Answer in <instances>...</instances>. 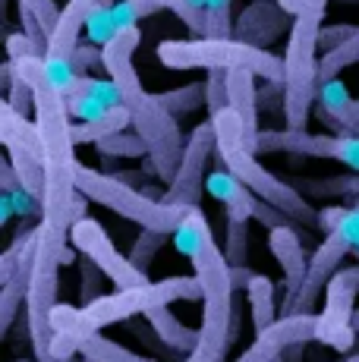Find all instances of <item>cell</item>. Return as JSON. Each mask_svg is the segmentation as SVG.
Instances as JSON below:
<instances>
[{
  "label": "cell",
  "mask_w": 359,
  "mask_h": 362,
  "mask_svg": "<svg viewBox=\"0 0 359 362\" xmlns=\"http://www.w3.org/2000/svg\"><path fill=\"white\" fill-rule=\"evenodd\" d=\"M170 243L189 259L202 284V328H199V346L183 362H224L227 350L233 346V312H237V287H233L230 264L224 249L215 243L202 205L186 211L183 227L170 236Z\"/></svg>",
  "instance_id": "1"
},
{
  "label": "cell",
  "mask_w": 359,
  "mask_h": 362,
  "mask_svg": "<svg viewBox=\"0 0 359 362\" xmlns=\"http://www.w3.org/2000/svg\"><path fill=\"white\" fill-rule=\"evenodd\" d=\"M13 69L29 82L32 95H35V123L41 132V148H45V173H47V189H45V218L47 224L73 230V205L79 199L76 189V158H73V120L66 114V98L47 76V66L41 57H23L10 60Z\"/></svg>",
  "instance_id": "2"
},
{
  "label": "cell",
  "mask_w": 359,
  "mask_h": 362,
  "mask_svg": "<svg viewBox=\"0 0 359 362\" xmlns=\"http://www.w3.org/2000/svg\"><path fill=\"white\" fill-rule=\"evenodd\" d=\"M142 41L139 29H120L114 38L105 45V69L107 79L117 82L123 95V107L129 110L133 129L148 142L151 155L145 158V170L155 173L164 183H174L180 164H183V151H186V139L180 132V123L174 114L164 110V104L158 101V95L145 92L142 79L133 66V54Z\"/></svg>",
  "instance_id": "3"
},
{
  "label": "cell",
  "mask_w": 359,
  "mask_h": 362,
  "mask_svg": "<svg viewBox=\"0 0 359 362\" xmlns=\"http://www.w3.org/2000/svg\"><path fill=\"white\" fill-rule=\"evenodd\" d=\"M177 299H202V284L199 277H164V281H148L142 287L133 290H117V293H107L101 299L88 305H64L60 303L51 315V328L54 334H64V337H88V334H101V328L107 325H117L123 318H133V315H148V312L161 309V305H170Z\"/></svg>",
  "instance_id": "4"
},
{
  "label": "cell",
  "mask_w": 359,
  "mask_h": 362,
  "mask_svg": "<svg viewBox=\"0 0 359 362\" xmlns=\"http://www.w3.org/2000/svg\"><path fill=\"white\" fill-rule=\"evenodd\" d=\"M218 132V167L230 170L255 199L274 205L278 211H284L293 224H306V227H319V208H312L306 202L302 192H296L293 183L274 177L271 170L259 164V155H252L246 148V129L243 120L233 114L230 107L220 110L218 117H211Z\"/></svg>",
  "instance_id": "5"
},
{
  "label": "cell",
  "mask_w": 359,
  "mask_h": 362,
  "mask_svg": "<svg viewBox=\"0 0 359 362\" xmlns=\"http://www.w3.org/2000/svg\"><path fill=\"white\" fill-rule=\"evenodd\" d=\"M328 0H302L293 16L284 54V120L287 129H306L319 101V35Z\"/></svg>",
  "instance_id": "6"
},
{
  "label": "cell",
  "mask_w": 359,
  "mask_h": 362,
  "mask_svg": "<svg viewBox=\"0 0 359 362\" xmlns=\"http://www.w3.org/2000/svg\"><path fill=\"white\" fill-rule=\"evenodd\" d=\"M158 60L167 69H205V73H230V69H252L259 79L284 86V60L265 47L246 45L237 38H186L161 41Z\"/></svg>",
  "instance_id": "7"
},
{
  "label": "cell",
  "mask_w": 359,
  "mask_h": 362,
  "mask_svg": "<svg viewBox=\"0 0 359 362\" xmlns=\"http://www.w3.org/2000/svg\"><path fill=\"white\" fill-rule=\"evenodd\" d=\"M66 249H70V230L54 227L47 221H38V249H35V268H32L29 299H25V331L32 340V353L38 362L51 359L54 328L51 315L57 309V290H60V268H64Z\"/></svg>",
  "instance_id": "8"
},
{
  "label": "cell",
  "mask_w": 359,
  "mask_h": 362,
  "mask_svg": "<svg viewBox=\"0 0 359 362\" xmlns=\"http://www.w3.org/2000/svg\"><path fill=\"white\" fill-rule=\"evenodd\" d=\"M76 189H79V196L95 202V205L139 224L142 230H155V233H167V236H174L183 227L186 211H189V208L164 205L161 199L145 196L142 189L123 183L120 177L101 173L95 167H86L82 161L76 164Z\"/></svg>",
  "instance_id": "9"
},
{
  "label": "cell",
  "mask_w": 359,
  "mask_h": 362,
  "mask_svg": "<svg viewBox=\"0 0 359 362\" xmlns=\"http://www.w3.org/2000/svg\"><path fill=\"white\" fill-rule=\"evenodd\" d=\"M356 293H359V264L353 268H341L331 277L328 290H324V305L315 318V340L331 350L350 356L356 344V328H353V305H356Z\"/></svg>",
  "instance_id": "10"
},
{
  "label": "cell",
  "mask_w": 359,
  "mask_h": 362,
  "mask_svg": "<svg viewBox=\"0 0 359 362\" xmlns=\"http://www.w3.org/2000/svg\"><path fill=\"white\" fill-rule=\"evenodd\" d=\"M306 155V158H328L359 173V136H328V132H306V129H261L255 142V155Z\"/></svg>",
  "instance_id": "11"
},
{
  "label": "cell",
  "mask_w": 359,
  "mask_h": 362,
  "mask_svg": "<svg viewBox=\"0 0 359 362\" xmlns=\"http://www.w3.org/2000/svg\"><path fill=\"white\" fill-rule=\"evenodd\" d=\"M218 158V132L211 120H202L199 127L186 136V151L183 164H180L174 183L167 186V192L161 196L164 205L174 208H199L202 202V189L208 183V161Z\"/></svg>",
  "instance_id": "12"
},
{
  "label": "cell",
  "mask_w": 359,
  "mask_h": 362,
  "mask_svg": "<svg viewBox=\"0 0 359 362\" xmlns=\"http://www.w3.org/2000/svg\"><path fill=\"white\" fill-rule=\"evenodd\" d=\"M98 6H114L107 0V4H101V0H66L64 13H60V23L57 29L51 32V41H47V54H45V66H47V76H51V82L64 92V98L70 95L73 82H76V51H79V35L86 29L88 16H92Z\"/></svg>",
  "instance_id": "13"
},
{
  "label": "cell",
  "mask_w": 359,
  "mask_h": 362,
  "mask_svg": "<svg viewBox=\"0 0 359 362\" xmlns=\"http://www.w3.org/2000/svg\"><path fill=\"white\" fill-rule=\"evenodd\" d=\"M70 246L76 249V252H82V259L98 264L117 290H133V287L148 284V274L136 268V264L129 262V255L117 252V246L110 243L107 230L95 218L76 221L73 230H70Z\"/></svg>",
  "instance_id": "14"
},
{
  "label": "cell",
  "mask_w": 359,
  "mask_h": 362,
  "mask_svg": "<svg viewBox=\"0 0 359 362\" xmlns=\"http://www.w3.org/2000/svg\"><path fill=\"white\" fill-rule=\"evenodd\" d=\"M350 255V246L341 240V236H324L319 243V249L312 252V259H309V274L306 281H302L300 293H296L290 303H284V309H281V318L284 315H315V303H319V296H324V290H328L331 277L341 271V262Z\"/></svg>",
  "instance_id": "15"
},
{
  "label": "cell",
  "mask_w": 359,
  "mask_h": 362,
  "mask_svg": "<svg viewBox=\"0 0 359 362\" xmlns=\"http://www.w3.org/2000/svg\"><path fill=\"white\" fill-rule=\"evenodd\" d=\"M315 315H284L265 328L261 334H255V340L243 350V356L237 362H281L293 346H306L315 340Z\"/></svg>",
  "instance_id": "16"
},
{
  "label": "cell",
  "mask_w": 359,
  "mask_h": 362,
  "mask_svg": "<svg viewBox=\"0 0 359 362\" xmlns=\"http://www.w3.org/2000/svg\"><path fill=\"white\" fill-rule=\"evenodd\" d=\"M293 25V16L278 4V0H255L252 6H246L240 13V23H237V41H246V45L255 47H265L268 41L274 38L281 29Z\"/></svg>",
  "instance_id": "17"
},
{
  "label": "cell",
  "mask_w": 359,
  "mask_h": 362,
  "mask_svg": "<svg viewBox=\"0 0 359 362\" xmlns=\"http://www.w3.org/2000/svg\"><path fill=\"white\" fill-rule=\"evenodd\" d=\"M319 120L337 129V136H359V98L347 92L341 79L319 86Z\"/></svg>",
  "instance_id": "18"
},
{
  "label": "cell",
  "mask_w": 359,
  "mask_h": 362,
  "mask_svg": "<svg viewBox=\"0 0 359 362\" xmlns=\"http://www.w3.org/2000/svg\"><path fill=\"white\" fill-rule=\"evenodd\" d=\"M268 249L271 255L278 259V264L284 268V281H287V299L290 303L296 293H300L302 281L309 274V255H306V246H302L300 233L293 227H278V230H268Z\"/></svg>",
  "instance_id": "19"
},
{
  "label": "cell",
  "mask_w": 359,
  "mask_h": 362,
  "mask_svg": "<svg viewBox=\"0 0 359 362\" xmlns=\"http://www.w3.org/2000/svg\"><path fill=\"white\" fill-rule=\"evenodd\" d=\"M259 76L252 69H230L227 73V95H230V110L243 120L246 129V148L255 155V142H259V88H255Z\"/></svg>",
  "instance_id": "20"
},
{
  "label": "cell",
  "mask_w": 359,
  "mask_h": 362,
  "mask_svg": "<svg viewBox=\"0 0 359 362\" xmlns=\"http://www.w3.org/2000/svg\"><path fill=\"white\" fill-rule=\"evenodd\" d=\"M0 142H4L6 155H35L45 161L38 123H32L29 117L16 114L6 101L0 104Z\"/></svg>",
  "instance_id": "21"
},
{
  "label": "cell",
  "mask_w": 359,
  "mask_h": 362,
  "mask_svg": "<svg viewBox=\"0 0 359 362\" xmlns=\"http://www.w3.org/2000/svg\"><path fill=\"white\" fill-rule=\"evenodd\" d=\"M205 192H211V196L224 205V211H227V218H230V221H249V218H255L259 199H255L230 170H224V167L215 170V173H208Z\"/></svg>",
  "instance_id": "22"
},
{
  "label": "cell",
  "mask_w": 359,
  "mask_h": 362,
  "mask_svg": "<svg viewBox=\"0 0 359 362\" xmlns=\"http://www.w3.org/2000/svg\"><path fill=\"white\" fill-rule=\"evenodd\" d=\"M145 318H148V325H151V331H155L158 344L167 346V350H174V353H186V356H189V353L199 346V331L180 322V318L167 309V305H161V309L148 312Z\"/></svg>",
  "instance_id": "23"
},
{
  "label": "cell",
  "mask_w": 359,
  "mask_h": 362,
  "mask_svg": "<svg viewBox=\"0 0 359 362\" xmlns=\"http://www.w3.org/2000/svg\"><path fill=\"white\" fill-rule=\"evenodd\" d=\"M246 303L252 305V328L261 334L278 322V299H274V281L268 274H252L249 287H246Z\"/></svg>",
  "instance_id": "24"
},
{
  "label": "cell",
  "mask_w": 359,
  "mask_h": 362,
  "mask_svg": "<svg viewBox=\"0 0 359 362\" xmlns=\"http://www.w3.org/2000/svg\"><path fill=\"white\" fill-rule=\"evenodd\" d=\"M76 353H79L86 362H161V359H151V356H142V353L126 350L123 344L105 337V334L79 337L76 340Z\"/></svg>",
  "instance_id": "25"
},
{
  "label": "cell",
  "mask_w": 359,
  "mask_h": 362,
  "mask_svg": "<svg viewBox=\"0 0 359 362\" xmlns=\"http://www.w3.org/2000/svg\"><path fill=\"white\" fill-rule=\"evenodd\" d=\"M319 230L324 236H341L350 246V252H359V205L343 208V205H331L319 211Z\"/></svg>",
  "instance_id": "26"
},
{
  "label": "cell",
  "mask_w": 359,
  "mask_h": 362,
  "mask_svg": "<svg viewBox=\"0 0 359 362\" xmlns=\"http://www.w3.org/2000/svg\"><path fill=\"white\" fill-rule=\"evenodd\" d=\"M296 192L309 196H328V199H359V173H343L331 180H293Z\"/></svg>",
  "instance_id": "27"
},
{
  "label": "cell",
  "mask_w": 359,
  "mask_h": 362,
  "mask_svg": "<svg viewBox=\"0 0 359 362\" xmlns=\"http://www.w3.org/2000/svg\"><path fill=\"white\" fill-rule=\"evenodd\" d=\"M95 148H98V155H105V158H142L145 161V158L151 155L148 142H145L136 129H123V132H117V136L101 139Z\"/></svg>",
  "instance_id": "28"
},
{
  "label": "cell",
  "mask_w": 359,
  "mask_h": 362,
  "mask_svg": "<svg viewBox=\"0 0 359 362\" xmlns=\"http://www.w3.org/2000/svg\"><path fill=\"white\" fill-rule=\"evenodd\" d=\"M356 64H359V32L347 41V45H341L337 51H331V54H324V57H322V64H319V86H324V82H331V79H341L343 69L356 66Z\"/></svg>",
  "instance_id": "29"
},
{
  "label": "cell",
  "mask_w": 359,
  "mask_h": 362,
  "mask_svg": "<svg viewBox=\"0 0 359 362\" xmlns=\"http://www.w3.org/2000/svg\"><path fill=\"white\" fill-rule=\"evenodd\" d=\"M158 101L164 104V110L174 117H183V114H192L205 104V82H189L183 88H174V92H161Z\"/></svg>",
  "instance_id": "30"
},
{
  "label": "cell",
  "mask_w": 359,
  "mask_h": 362,
  "mask_svg": "<svg viewBox=\"0 0 359 362\" xmlns=\"http://www.w3.org/2000/svg\"><path fill=\"white\" fill-rule=\"evenodd\" d=\"M224 259L233 271H243L249 259V221H230L227 218V240H224Z\"/></svg>",
  "instance_id": "31"
},
{
  "label": "cell",
  "mask_w": 359,
  "mask_h": 362,
  "mask_svg": "<svg viewBox=\"0 0 359 362\" xmlns=\"http://www.w3.org/2000/svg\"><path fill=\"white\" fill-rule=\"evenodd\" d=\"M70 95H88V98H98L105 107H120L123 95L117 88L114 79H98V76H76Z\"/></svg>",
  "instance_id": "32"
},
{
  "label": "cell",
  "mask_w": 359,
  "mask_h": 362,
  "mask_svg": "<svg viewBox=\"0 0 359 362\" xmlns=\"http://www.w3.org/2000/svg\"><path fill=\"white\" fill-rule=\"evenodd\" d=\"M164 6L158 4V0H120V4H114V23H117V32L120 29H139V23L145 16H155V13H161Z\"/></svg>",
  "instance_id": "33"
},
{
  "label": "cell",
  "mask_w": 359,
  "mask_h": 362,
  "mask_svg": "<svg viewBox=\"0 0 359 362\" xmlns=\"http://www.w3.org/2000/svg\"><path fill=\"white\" fill-rule=\"evenodd\" d=\"M170 243L167 233H155V230H139V236H136L133 249H129V262L136 264L139 271H145L151 262L158 259V252H161L164 246Z\"/></svg>",
  "instance_id": "34"
},
{
  "label": "cell",
  "mask_w": 359,
  "mask_h": 362,
  "mask_svg": "<svg viewBox=\"0 0 359 362\" xmlns=\"http://www.w3.org/2000/svg\"><path fill=\"white\" fill-rule=\"evenodd\" d=\"M230 107V95H227V73H208L205 76V110L208 120L218 117L220 110Z\"/></svg>",
  "instance_id": "35"
},
{
  "label": "cell",
  "mask_w": 359,
  "mask_h": 362,
  "mask_svg": "<svg viewBox=\"0 0 359 362\" xmlns=\"http://www.w3.org/2000/svg\"><path fill=\"white\" fill-rule=\"evenodd\" d=\"M114 6H98V10L88 16V23H86V32H88V41L92 45H98V47H105L110 38L117 35V23H114Z\"/></svg>",
  "instance_id": "36"
},
{
  "label": "cell",
  "mask_w": 359,
  "mask_h": 362,
  "mask_svg": "<svg viewBox=\"0 0 359 362\" xmlns=\"http://www.w3.org/2000/svg\"><path fill=\"white\" fill-rule=\"evenodd\" d=\"M101 281H105V271H101L95 262L82 259L79 262V293H82V305H88V303H95V299L107 296L105 290H101Z\"/></svg>",
  "instance_id": "37"
},
{
  "label": "cell",
  "mask_w": 359,
  "mask_h": 362,
  "mask_svg": "<svg viewBox=\"0 0 359 362\" xmlns=\"http://www.w3.org/2000/svg\"><path fill=\"white\" fill-rule=\"evenodd\" d=\"M158 4H161L164 10H170L174 16H180V23L196 35V38H205V13L196 10L189 0H158Z\"/></svg>",
  "instance_id": "38"
},
{
  "label": "cell",
  "mask_w": 359,
  "mask_h": 362,
  "mask_svg": "<svg viewBox=\"0 0 359 362\" xmlns=\"http://www.w3.org/2000/svg\"><path fill=\"white\" fill-rule=\"evenodd\" d=\"M110 107H105L98 98H88V95H66V114L73 123H88L105 117Z\"/></svg>",
  "instance_id": "39"
},
{
  "label": "cell",
  "mask_w": 359,
  "mask_h": 362,
  "mask_svg": "<svg viewBox=\"0 0 359 362\" xmlns=\"http://www.w3.org/2000/svg\"><path fill=\"white\" fill-rule=\"evenodd\" d=\"M6 104H10L16 114H23V117H29V110L35 114V95H32V88H29V82L23 79V76L13 69V82H10V88H6Z\"/></svg>",
  "instance_id": "40"
},
{
  "label": "cell",
  "mask_w": 359,
  "mask_h": 362,
  "mask_svg": "<svg viewBox=\"0 0 359 362\" xmlns=\"http://www.w3.org/2000/svg\"><path fill=\"white\" fill-rule=\"evenodd\" d=\"M19 10H29L32 16H35L38 23L45 25L47 35L57 29L60 13H64V10H57V4H54V0H19Z\"/></svg>",
  "instance_id": "41"
},
{
  "label": "cell",
  "mask_w": 359,
  "mask_h": 362,
  "mask_svg": "<svg viewBox=\"0 0 359 362\" xmlns=\"http://www.w3.org/2000/svg\"><path fill=\"white\" fill-rule=\"evenodd\" d=\"M359 29L356 25H347V23H337V25H322V35H319V47L324 54L337 51L341 45H347L350 38H353Z\"/></svg>",
  "instance_id": "42"
},
{
  "label": "cell",
  "mask_w": 359,
  "mask_h": 362,
  "mask_svg": "<svg viewBox=\"0 0 359 362\" xmlns=\"http://www.w3.org/2000/svg\"><path fill=\"white\" fill-rule=\"evenodd\" d=\"M73 66H76V76H88V69L105 66V47L92 45V41H82L79 51H76Z\"/></svg>",
  "instance_id": "43"
},
{
  "label": "cell",
  "mask_w": 359,
  "mask_h": 362,
  "mask_svg": "<svg viewBox=\"0 0 359 362\" xmlns=\"http://www.w3.org/2000/svg\"><path fill=\"white\" fill-rule=\"evenodd\" d=\"M6 54H10V60H23V57H41L35 51V45H32L29 38H25L23 32H13L10 38H6ZM45 60V57H41Z\"/></svg>",
  "instance_id": "44"
},
{
  "label": "cell",
  "mask_w": 359,
  "mask_h": 362,
  "mask_svg": "<svg viewBox=\"0 0 359 362\" xmlns=\"http://www.w3.org/2000/svg\"><path fill=\"white\" fill-rule=\"evenodd\" d=\"M13 214H16V208H13V199L6 196V192H0V227L10 224Z\"/></svg>",
  "instance_id": "45"
},
{
  "label": "cell",
  "mask_w": 359,
  "mask_h": 362,
  "mask_svg": "<svg viewBox=\"0 0 359 362\" xmlns=\"http://www.w3.org/2000/svg\"><path fill=\"white\" fill-rule=\"evenodd\" d=\"M343 362H359V353H350V356H343Z\"/></svg>",
  "instance_id": "46"
},
{
  "label": "cell",
  "mask_w": 359,
  "mask_h": 362,
  "mask_svg": "<svg viewBox=\"0 0 359 362\" xmlns=\"http://www.w3.org/2000/svg\"><path fill=\"white\" fill-rule=\"evenodd\" d=\"M343 4H359V0H343Z\"/></svg>",
  "instance_id": "47"
},
{
  "label": "cell",
  "mask_w": 359,
  "mask_h": 362,
  "mask_svg": "<svg viewBox=\"0 0 359 362\" xmlns=\"http://www.w3.org/2000/svg\"><path fill=\"white\" fill-rule=\"evenodd\" d=\"M101 4H107V0H101Z\"/></svg>",
  "instance_id": "48"
},
{
  "label": "cell",
  "mask_w": 359,
  "mask_h": 362,
  "mask_svg": "<svg viewBox=\"0 0 359 362\" xmlns=\"http://www.w3.org/2000/svg\"><path fill=\"white\" fill-rule=\"evenodd\" d=\"M356 259H359V252H356Z\"/></svg>",
  "instance_id": "49"
},
{
  "label": "cell",
  "mask_w": 359,
  "mask_h": 362,
  "mask_svg": "<svg viewBox=\"0 0 359 362\" xmlns=\"http://www.w3.org/2000/svg\"><path fill=\"white\" fill-rule=\"evenodd\" d=\"M281 362H284V359H281Z\"/></svg>",
  "instance_id": "50"
},
{
  "label": "cell",
  "mask_w": 359,
  "mask_h": 362,
  "mask_svg": "<svg viewBox=\"0 0 359 362\" xmlns=\"http://www.w3.org/2000/svg\"><path fill=\"white\" fill-rule=\"evenodd\" d=\"M341 362H343V359H341Z\"/></svg>",
  "instance_id": "51"
}]
</instances>
